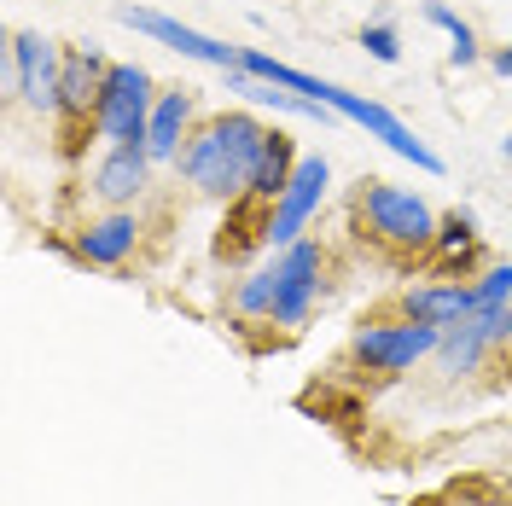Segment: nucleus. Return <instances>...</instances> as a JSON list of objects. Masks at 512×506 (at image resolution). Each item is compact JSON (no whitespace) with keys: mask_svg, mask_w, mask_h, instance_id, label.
Masks as SVG:
<instances>
[{"mask_svg":"<svg viewBox=\"0 0 512 506\" xmlns=\"http://www.w3.org/2000/svg\"><path fill=\"white\" fill-rule=\"evenodd\" d=\"M262 146H268V128L256 123L251 111H222V117H204V123L187 134V146H181L175 169L187 175L192 192L233 204V198L251 192V175H256V163H262Z\"/></svg>","mask_w":512,"mask_h":506,"instance_id":"nucleus-1","label":"nucleus"},{"mask_svg":"<svg viewBox=\"0 0 512 506\" xmlns=\"http://www.w3.org/2000/svg\"><path fill=\"white\" fill-rule=\"evenodd\" d=\"M355 216V233L367 239V245H379L384 256H431V245H437V210L419 198V192L408 187H390V181H361V192H355L350 204Z\"/></svg>","mask_w":512,"mask_h":506,"instance_id":"nucleus-2","label":"nucleus"},{"mask_svg":"<svg viewBox=\"0 0 512 506\" xmlns=\"http://www.w3.org/2000/svg\"><path fill=\"white\" fill-rule=\"evenodd\" d=\"M443 344V326H425V320H367L350 338V361L379 373V379H396V373H414L425 355H437Z\"/></svg>","mask_w":512,"mask_h":506,"instance_id":"nucleus-3","label":"nucleus"},{"mask_svg":"<svg viewBox=\"0 0 512 506\" xmlns=\"http://www.w3.org/2000/svg\"><path fill=\"white\" fill-rule=\"evenodd\" d=\"M111 64L94 41L88 47H64V76H59V146L76 152L88 134H99V94H105Z\"/></svg>","mask_w":512,"mask_h":506,"instance_id":"nucleus-4","label":"nucleus"},{"mask_svg":"<svg viewBox=\"0 0 512 506\" xmlns=\"http://www.w3.org/2000/svg\"><path fill=\"white\" fill-rule=\"evenodd\" d=\"M152 76L140 70V64H111V76H105V94H99V134L111 140V146H128V140H146V123H152Z\"/></svg>","mask_w":512,"mask_h":506,"instance_id":"nucleus-5","label":"nucleus"},{"mask_svg":"<svg viewBox=\"0 0 512 506\" xmlns=\"http://www.w3.org/2000/svg\"><path fill=\"white\" fill-rule=\"evenodd\" d=\"M274 274H280V297H274V326H309L320 303V274H326V251H320V239H297L286 251L274 256Z\"/></svg>","mask_w":512,"mask_h":506,"instance_id":"nucleus-6","label":"nucleus"},{"mask_svg":"<svg viewBox=\"0 0 512 506\" xmlns=\"http://www.w3.org/2000/svg\"><path fill=\"white\" fill-rule=\"evenodd\" d=\"M12 70H18V99L35 117H59V76H64V47L47 41L41 30L12 35Z\"/></svg>","mask_w":512,"mask_h":506,"instance_id":"nucleus-7","label":"nucleus"},{"mask_svg":"<svg viewBox=\"0 0 512 506\" xmlns=\"http://www.w3.org/2000/svg\"><path fill=\"white\" fill-rule=\"evenodd\" d=\"M495 344H512V303H495V309H472L460 326H448L437 355H443L448 379H472L483 367V355Z\"/></svg>","mask_w":512,"mask_h":506,"instance_id":"nucleus-8","label":"nucleus"},{"mask_svg":"<svg viewBox=\"0 0 512 506\" xmlns=\"http://www.w3.org/2000/svg\"><path fill=\"white\" fill-rule=\"evenodd\" d=\"M326 187H332V163L320 158V152L315 158H297V175H291L286 192L274 198V222H268V245H274V251H286V245L303 239V227H309V216L320 210Z\"/></svg>","mask_w":512,"mask_h":506,"instance_id":"nucleus-9","label":"nucleus"},{"mask_svg":"<svg viewBox=\"0 0 512 506\" xmlns=\"http://www.w3.org/2000/svg\"><path fill=\"white\" fill-rule=\"evenodd\" d=\"M117 18H123L128 30H140V35H152V41H163V47H175L181 59L216 64V70H239V53H245V47H227V41H216V35L181 24V18H163V12H152V6H117Z\"/></svg>","mask_w":512,"mask_h":506,"instance_id":"nucleus-10","label":"nucleus"},{"mask_svg":"<svg viewBox=\"0 0 512 506\" xmlns=\"http://www.w3.org/2000/svg\"><path fill=\"white\" fill-rule=\"evenodd\" d=\"M146 187H152V152H146V140L111 146L94 163V198L111 204V210H128L134 198H146Z\"/></svg>","mask_w":512,"mask_h":506,"instance_id":"nucleus-11","label":"nucleus"},{"mask_svg":"<svg viewBox=\"0 0 512 506\" xmlns=\"http://www.w3.org/2000/svg\"><path fill=\"white\" fill-rule=\"evenodd\" d=\"M140 216L134 210H111V216H99L88 222L76 239H70V256L76 262H88V268H123L128 256L140 251Z\"/></svg>","mask_w":512,"mask_h":506,"instance_id":"nucleus-12","label":"nucleus"},{"mask_svg":"<svg viewBox=\"0 0 512 506\" xmlns=\"http://www.w3.org/2000/svg\"><path fill=\"white\" fill-rule=\"evenodd\" d=\"M478 309V291L460 280H437V285H408L402 297H396V315L408 320H425V326H460V320Z\"/></svg>","mask_w":512,"mask_h":506,"instance_id":"nucleus-13","label":"nucleus"},{"mask_svg":"<svg viewBox=\"0 0 512 506\" xmlns=\"http://www.w3.org/2000/svg\"><path fill=\"white\" fill-rule=\"evenodd\" d=\"M192 117H198L192 88H169V94H158V105H152V123H146V152H152V163H175V158H181L187 134L198 128Z\"/></svg>","mask_w":512,"mask_h":506,"instance_id":"nucleus-14","label":"nucleus"},{"mask_svg":"<svg viewBox=\"0 0 512 506\" xmlns=\"http://www.w3.org/2000/svg\"><path fill=\"white\" fill-rule=\"evenodd\" d=\"M268 222H274V204L268 198H256V192L233 198V210H227V222H222V239H216V256L222 262H239L245 251L268 245Z\"/></svg>","mask_w":512,"mask_h":506,"instance_id":"nucleus-15","label":"nucleus"},{"mask_svg":"<svg viewBox=\"0 0 512 506\" xmlns=\"http://www.w3.org/2000/svg\"><path fill=\"white\" fill-rule=\"evenodd\" d=\"M227 94L251 99V105H274V111H286V117H309V123H320V128L338 117L332 105L303 99V94H291V88H274V82H262V76H251V70H227Z\"/></svg>","mask_w":512,"mask_h":506,"instance_id":"nucleus-16","label":"nucleus"},{"mask_svg":"<svg viewBox=\"0 0 512 506\" xmlns=\"http://www.w3.org/2000/svg\"><path fill=\"white\" fill-rule=\"evenodd\" d=\"M431 262H437V268H448V274H466V268L478 262V222H472L466 210L443 216V227H437V245H431Z\"/></svg>","mask_w":512,"mask_h":506,"instance_id":"nucleus-17","label":"nucleus"},{"mask_svg":"<svg viewBox=\"0 0 512 506\" xmlns=\"http://www.w3.org/2000/svg\"><path fill=\"white\" fill-rule=\"evenodd\" d=\"M291 175H297V146H291V134L268 128V146H262V163H256V175H251V192L274 204V198L286 192Z\"/></svg>","mask_w":512,"mask_h":506,"instance_id":"nucleus-18","label":"nucleus"},{"mask_svg":"<svg viewBox=\"0 0 512 506\" xmlns=\"http://www.w3.org/2000/svg\"><path fill=\"white\" fill-rule=\"evenodd\" d=\"M425 18H431V24L448 35V59L460 64V70L483 59V47H478V35H472V24H466V18H460L448 0H425Z\"/></svg>","mask_w":512,"mask_h":506,"instance_id":"nucleus-19","label":"nucleus"},{"mask_svg":"<svg viewBox=\"0 0 512 506\" xmlns=\"http://www.w3.org/2000/svg\"><path fill=\"white\" fill-rule=\"evenodd\" d=\"M274 297H280V274H274V268H256V274L239 280L233 309H239L245 320H274Z\"/></svg>","mask_w":512,"mask_h":506,"instance_id":"nucleus-20","label":"nucleus"},{"mask_svg":"<svg viewBox=\"0 0 512 506\" xmlns=\"http://www.w3.org/2000/svg\"><path fill=\"white\" fill-rule=\"evenodd\" d=\"M361 47H367L379 64H396V59H402V35H396V24H390V18L361 24Z\"/></svg>","mask_w":512,"mask_h":506,"instance_id":"nucleus-21","label":"nucleus"},{"mask_svg":"<svg viewBox=\"0 0 512 506\" xmlns=\"http://www.w3.org/2000/svg\"><path fill=\"white\" fill-rule=\"evenodd\" d=\"M472 291H478V309L512 303V262H495V268H483V280L472 285Z\"/></svg>","mask_w":512,"mask_h":506,"instance_id":"nucleus-22","label":"nucleus"},{"mask_svg":"<svg viewBox=\"0 0 512 506\" xmlns=\"http://www.w3.org/2000/svg\"><path fill=\"white\" fill-rule=\"evenodd\" d=\"M489 64H495V76H512V47H501V53H489Z\"/></svg>","mask_w":512,"mask_h":506,"instance_id":"nucleus-23","label":"nucleus"},{"mask_svg":"<svg viewBox=\"0 0 512 506\" xmlns=\"http://www.w3.org/2000/svg\"><path fill=\"white\" fill-rule=\"evenodd\" d=\"M501 152H507V163H512V128H507V146H501Z\"/></svg>","mask_w":512,"mask_h":506,"instance_id":"nucleus-24","label":"nucleus"},{"mask_svg":"<svg viewBox=\"0 0 512 506\" xmlns=\"http://www.w3.org/2000/svg\"><path fill=\"white\" fill-rule=\"evenodd\" d=\"M489 506H512V501H489Z\"/></svg>","mask_w":512,"mask_h":506,"instance_id":"nucleus-25","label":"nucleus"}]
</instances>
